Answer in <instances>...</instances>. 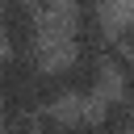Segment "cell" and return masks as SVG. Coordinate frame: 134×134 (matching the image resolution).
<instances>
[{"instance_id": "obj_1", "label": "cell", "mask_w": 134, "mask_h": 134, "mask_svg": "<svg viewBox=\"0 0 134 134\" xmlns=\"http://www.w3.org/2000/svg\"><path fill=\"white\" fill-rule=\"evenodd\" d=\"M38 4H25V0H4L0 4V29H4V42L8 50H38L42 42V21H38Z\"/></svg>"}, {"instance_id": "obj_2", "label": "cell", "mask_w": 134, "mask_h": 134, "mask_svg": "<svg viewBox=\"0 0 134 134\" xmlns=\"http://www.w3.org/2000/svg\"><path fill=\"white\" fill-rule=\"evenodd\" d=\"M59 75H63V88H67V96H75V100H92L96 92H100V84H105V63L100 59H71V63H63L59 67Z\"/></svg>"}, {"instance_id": "obj_3", "label": "cell", "mask_w": 134, "mask_h": 134, "mask_svg": "<svg viewBox=\"0 0 134 134\" xmlns=\"http://www.w3.org/2000/svg\"><path fill=\"white\" fill-rule=\"evenodd\" d=\"M63 96H67L63 75H59V71H50V67H46V71L25 88V105H29V113H34V117H38V113H54V105H59Z\"/></svg>"}, {"instance_id": "obj_4", "label": "cell", "mask_w": 134, "mask_h": 134, "mask_svg": "<svg viewBox=\"0 0 134 134\" xmlns=\"http://www.w3.org/2000/svg\"><path fill=\"white\" fill-rule=\"evenodd\" d=\"M96 117H100V126H105L109 134H134V105L121 100V96H117V100H105Z\"/></svg>"}, {"instance_id": "obj_5", "label": "cell", "mask_w": 134, "mask_h": 134, "mask_svg": "<svg viewBox=\"0 0 134 134\" xmlns=\"http://www.w3.org/2000/svg\"><path fill=\"white\" fill-rule=\"evenodd\" d=\"M71 134H109L96 113H71Z\"/></svg>"}, {"instance_id": "obj_6", "label": "cell", "mask_w": 134, "mask_h": 134, "mask_svg": "<svg viewBox=\"0 0 134 134\" xmlns=\"http://www.w3.org/2000/svg\"><path fill=\"white\" fill-rule=\"evenodd\" d=\"M113 38H117V42H121V46L134 54V17H126V21L117 25V34H113Z\"/></svg>"}]
</instances>
